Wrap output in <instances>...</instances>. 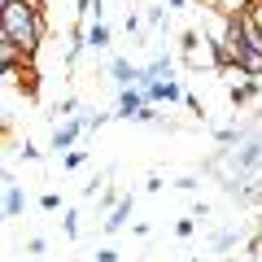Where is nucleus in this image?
<instances>
[{
  "label": "nucleus",
  "mask_w": 262,
  "mask_h": 262,
  "mask_svg": "<svg viewBox=\"0 0 262 262\" xmlns=\"http://www.w3.org/2000/svg\"><path fill=\"white\" fill-rule=\"evenodd\" d=\"M192 232H196V219H192V214H188V219H179V223H175V236H184V241H188Z\"/></svg>",
  "instance_id": "nucleus-15"
},
{
  "label": "nucleus",
  "mask_w": 262,
  "mask_h": 262,
  "mask_svg": "<svg viewBox=\"0 0 262 262\" xmlns=\"http://www.w3.org/2000/svg\"><path fill=\"white\" fill-rule=\"evenodd\" d=\"M184 96H188V92L175 83V79H162V83H153L149 92H144V101H149V105H162V101H166V105H170V101H184Z\"/></svg>",
  "instance_id": "nucleus-3"
},
{
  "label": "nucleus",
  "mask_w": 262,
  "mask_h": 262,
  "mask_svg": "<svg viewBox=\"0 0 262 262\" xmlns=\"http://www.w3.org/2000/svg\"><path fill=\"white\" fill-rule=\"evenodd\" d=\"M83 131H88V122L83 118H66V122H57V127H53V149L57 153H70V149H75V140H79V136H83Z\"/></svg>",
  "instance_id": "nucleus-2"
},
{
  "label": "nucleus",
  "mask_w": 262,
  "mask_h": 262,
  "mask_svg": "<svg viewBox=\"0 0 262 262\" xmlns=\"http://www.w3.org/2000/svg\"><path fill=\"white\" fill-rule=\"evenodd\" d=\"M83 39H88V48L101 53V48H110V27H105V22H92V27L83 31Z\"/></svg>",
  "instance_id": "nucleus-7"
},
{
  "label": "nucleus",
  "mask_w": 262,
  "mask_h": 262,
  "mask_svg": "<svg viewBox=\"0 0 262 262\" xmlns=\"http://www.w3.org/2000/svg\"><path fill=\"white\" fill-rule=\"evenodd\" d=\"M27 249H31V253H44V249H48V241H44V236H31Z\"/></svg>",
  "instance_id": "nucleus-18"
},
{
  "label": "nucleus",
  "mask_w": 262,
  "mask_h": 262,
  "mask_svg": "<svg viewBox=\"0 0 262 262\" xmlns=\"http://www.w3.org/2000/svg\"><path fill=\"white\" fill-rule=\"evenodd\" d=\"M83 122H88V131H96V127H105V122H110V114H88Z\"/></svg>",
  "instance_id": "nucleus-17"
},
{
  "label": "nucleus",
  "mask_w": 262,
  "mask_h": 262,
  "mask_svg": "<svg viewBox=\"0 0 262 262\" xmlns=\"http://www.w3.org/2000/svg\"><path fill=\"white\" fill-rule=\"evenodd\" d=\"M61 227H66V236H70V241H75V236H79V210H66Z\"/></svg>",
  "instance_id": "nucleus-12"
},
{
  "label": "nucleus",
  "mask_w": 262,
  "mask_h": 262,
  "mask_svg": "<svg viewBox=\"0 0 262 262\" xmlns=\"http://www.w3.org/2000/svg\"><path fill=\"white\" fill-rule=\"evenodd\" d=\"M0 39L22 48V57H35L39 44H44V0H5Z\"/></svg>",
  "instance_id": "nucleus-1"
},
{
  "label": "nucleus",
  "mask_w": 262,
  "mask_h": 262,
  "mask_svg": "<svg viewBox=\"0 0 262 262\" xmlns=\"http://www.w3.org/2000/svg\"><path fill=\"white\" fill-rule=\"evenodd\" d=\"M96 262H118V249H96Z\"/></svg>",
  "instance_id": "nucleus-19"
},
{
  "label": "nucleus",
  "mask_w": 262,
  "mask_h": 262,
  "mask_svg": "<svg viewBox=\"0 0 262 262\" xmlns=\"http://www.w3.org/2000/svg\"><path fill=\"white\" fill-rule=\"evenodd\" d=\"M136 70H140V66H131L127 57H114V61H110V79L118 83V92H122V88H136Z\"/></svg>",
  "instance_id": "nucleus-6"
},
{
  "label": "nucleus",
  "mask_w": 262,
  "mask_h": 262,
  "mask_svg": "<svg viewBox=\"0 0 262 262\" xmlns=\"http://www.w3.org/2000/svg\"><path fill=\"white\" fill-rule=\"evenodd\" d=\"M18 158H22V162H39V158H44V149H35V144H22Z\"/></svg>",
  "instance_id": "nucleus-16"
},
{
  "label": "nucleus",
  "mask_w": 262,
  "mask_h": 262,
  "mask_svg": "<svg viewBox=\"0 0 262 262\" xmlns=\"http://www.w3.org/2000/svg\"><path fill=\"white\" fill-rule=\"evenodd\" d=\"M131 122H144V127H153V122H162V114H158V105H144V110L136 114Z\"/></svg>",
  "instance_id": "nucleus-11"
},
{
  "label": "nucleus",
  "mask_w": 262,
  "mask_h": 262,
  "mask_svg": "<svg viewBox=\"0 0 262 262\" xmlns=\"http://www.w3.org/2000/svg\"><path fill=\"white\" fill-rule=\"evenodd\" d=\"M27 210V192L13 184V175H5V219H18Z\"/></svg>",
  "instance_id": "nucleus-4"
},
{
  "label": "nucleus",
  "mask_w": 262,
  "mask_h": 262,
  "mask_svg": "<svg viewBox=\"0 0 262 262\" xmlns=\"http://www.w3.org/2000/svg\"><path fill=\"white\" fill-rule=\"evenodd\" d=\"M39 210H48V214H57V210H61V196H57V192H44V196H39Z\"/></svg>",
  "instance_id": "nucleus-14"
},
{
  "label": "nucleus",
  "mask_w": 262,
  "mask_h": 262,
  "mask_svg": "<svg viewBox=\"0 0 262 262\" xmlns=\"http://www.w3.org/2000/svg\"><path fill=\"white\" fill-rule=\"evenodd\" d=\"M127 214H131V196H122L118 206H114V214L105 219V232H118V227H127Z\"/></svg>",
  "instance_id": "nucleus-8"
},
{
  "label": "nucleus",
  "mask_w": 262,
  "mask_h": 262,
  "mask_svg": "<svg viewBox=\"0 0 262 262\" xmlns=\"http://www.w3.org/2000/svg\"><path fill=\"white\" fill-rule=\"evenodd\" d=\"M83 162H88V149H70V153L61 158V166H66V170H79Z\"/></svg>",
  "instance_id": "nucleus-10"
},
{
  "label": "nucleus",
  "mask_w": 262,
  "mask_h": 262,
  "mask_svg": "<svg viewBox=\"0 0 262 262\" xmlns=\"http://www.w3.org/2000/svg\"><path fill=\"white\" fill-rule=\"evenodd\" d=\"M241 236H245L241 227H227V232H219V236H214V253H223V249H232V245L241 241Z\"/></svg>",
  "instance_id": "nucleus-9"
},
{
  "label": "nucleus",
  "mask_w": 262,
  "mask_h": 262,
  "mask_svg": "<svg viewBox=\"0 0 262 262\" xmlns=\"http://www.w3.org/2000/svg\"><path fill=\"white\" fill-rule=\"evenodd\" d=\"M144 105H149V101H144L140 88H122V92H118V118H136Z\"/></svg>",
  "instance_id": "nucleus-5"
},
{
  "label": "nucleus",
  "mask_w": 262,
  "mask_h": 262,
  "mask_svg": "<svg viewBox=\"0 0 262 262\" xmlns=\"http://www.w3.org/2000/svg\"><path fill=\"white\" fill-rule=\"evenodd\" d=\"M166 5H170V9H184V5H188V0H166Z\"/></svg>",
  "instance_id": "nucleus-20"
},
{
  "label": "nucleus",
  "mask_w": 262,
  "mask_h": 262,
  "mask_svg": "<svg viewBox=\"0 0 262 262\" xmlns=\"http://www.w3.org/2000/svg\"><path fill=\"white\" fill-rule=\"evenodd\" d=\"M79 101H75V96H66V101H57V114H61V118H79Z\"/></svg>",
  "instance_id": "nucleus-13"
}]
</instances>
